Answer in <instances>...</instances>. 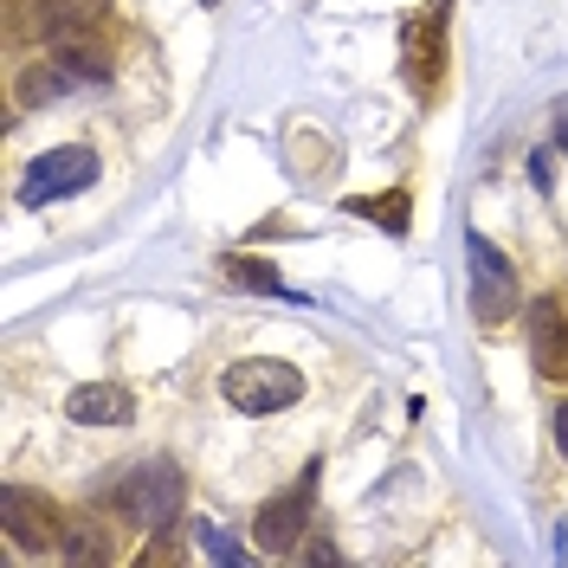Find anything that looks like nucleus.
Listing matches in <instances>:
<instances>
[{
    "label": "nucleus",
    "instance_id": "nucleus-5",
    "mask_svg": "<svg viewBox=\"0 0 568 568\" xmlns=\"http://www.w3.org/2000/svg\"><path fill=\"white\" fill-rule=\"evenodd\" d=\"M317 471V465H311ZM297 478L284 497H272L265 510H258V524H252V536H258V549H272V556H291L297 542H304V517H311V491H317V478Z\"/></svg>",
    "mask_w": 568,
    "mask_h": 568
},
{
    "label": "nucleus",
    "instance_id": "nucleus-6",
    "mask_svg": "<svg viewBox=\"0 0 568 568\" xmlns=\"http://www.w3.org/2000/svg\"><path fill=\"white\" fill-rule=\"evenodd\" d=\"M446 7L453 0H433L420 20L407 27V78L420 84L426 98L439 91V71H446Z\"/></svg>",
    "mask_w": 568,
    "mask_h": 568
},
{
    "label": "nucleus",
    "instance_id": "nucleus-16",
    "mask_svg": "<svg viewBox=\"0 0 568 568\" xmlns=\"http://www.w3.org/2000/svg\"><path fill=\"white\" fill-rule=\"evenodd\" d=\"M556 439H562V453H568V407L556 414Z\"/></svg>",
    "mask_w": 568,
    "mask_h": 568
},
{
    "label": "nucleus",
    "instance_id": "nucleus-4",
    "mask_svg": "<svg viewBox=\"0 0 568 568\" xmlns=\"http://www.w3.org/2000/svg\"><path fill=\"white\" fill-rule=\"evenodd\" d=\"M0 524H7V542H13V549H52V542H65L59 504L27 491V485H7V491H0Z\"/></svg>",
    "mask_w": 568,
    "mask_h": 568
},
{
    "label": "nucleus",
    "instance_id": "nucleus-1",
    "mask_svg": "<svg viewBox=\"0 0 568 568\" xmlns=\"http://www.w3.org/2000/svg\"><path fill=\"white\" fill-rule=\"evenodd\" d=\"M181 497H187V485H181L175 459H142V465L123 471V485H116V510H123L136 530H175Z\"/></svg>",
    "mask_w": 568,
    "mask_h": 568
},
{
    "label": "nucleus",
    "instance_id": "nucleus-10",
    "mask_svg": "<svg viewBox=\"0 0 568 568\" xmlns=\"http://www.w3.org/2000/svg\"><path fill=\"white\" fill-rule=\"evenodd\" d=\"M33 27L45 39H59V45H71V39H84L91 27H98V0H33Z\"/></svg>",
    "mask_w": 568,
    "mask_h": 568
},
{
    "label": "nucleus",
    "instance_id": "nucleus-14",
    "mask_svg": "<svg viewBox=\"0 0 568 568\" xmlns=\"http://www.w3.org/2000/svg\"><path fill=\"white\" fill-rule=\"evenodd\" d=\"M201 542H207V549H213V556H220V562H240V549H233L226 536L213 530V524H201Z\"/></svg>",
    "mask_w": 568,
    "mask_h": 568
},
{
    "label": "nucleus",
    "instance_id": "nucleus-2",
    "mask_svg": "<svg viewBox=\"0 0 568 568\" xmlns=\"http://www.w3.org/2000/svg\"><path fill=\"white\" fill-rule=\"evenodd\" d=\"M220 394L240 414H284L291 400H304V375L291 362H272V355H246L220 375Z\"/></svg>",
    "mask_w": 568,
    "mask_h": 568
},
{
    "label": "nucleus",
    "instance_id": "nucleus-9",
    "mask_svg": "<svg viewBox=\"0 0 568 568\" xmlns=\"http://www.w3.org/2000/svg\"><path fill=\"white\" fill-rule=\"evenodd\" d=\"M530 343H536V368L542 375H568V323L556 297H542L530 311Z\"/></svg>",
    "mask_w": 568,
    "mask_h": 568
},
{
    "label": "nucleus",
    "instance_id": "nucleus-17",
    "mask_svg": "<svg viewBox=\"0 0 568 568\" xmlns=\"http://www.w3.org/2000/svg\"><path fill=\"white\" fill-rule=\"evenodd\" d=\"M207 7H213V0H207Z\"/></svg>",
    "mask_w": 568,
    "mask_h": 568
},
{
    "label": "nucleus",
    "instance_id": "nucleus-11",
    "mask_svg": "<svg viewBox=\"0 0 568 568\" xmlns=\"http://www.w3.org/2000/svg\"><path fill=\"white\" fill-rule=\"evenodd\" d=\"M343 213H362V220H375V226H388V233H407V187H388V194H349Z\"/></svg>",
    "mask_w": 568,
    "mask_h": 568
},
{
    "label": "nucleus",
    "instance_id": "nucleus-8",
    "mask_svg": "<svg viewBox=\"0 0 568 568\" xmlns=\"http://www.w3.org/2000/svg\"><path fill=\"white\" fill-rule=\"evenodd\" d=\"M65 420L71 426H130L136 420V400H130V388H116V382H91V388H78L65 400Z\"/></svg>",
    "mask_w": 568,
    "mask_h": 568
},
{
    "label": "nucleus",
    "instance_id": "nucleus-7",
    "mask_svg": "<svg viewBox=\"0 0 568 568\" xmlns=\"http://www.w3.org/2000/svg\"><path fill=\"white\" fill-rule=\"evenodd\" d=\"M510 297H517V278H510L504 252H497L485 233H471V304H478V317H485V323H504Z\"/></svg>",
    "mask_w": 568,
    "mask_h": 568
},
{
    "label": "nucleus",
    "instance_id": "nucleus-3",
    "mask_svg": "<svg viewBox=\"0 0 568 568\" xmlns=\"http://www.w3.org/2000/svg\"><path fill=\"white\" fill-rule=\"evenodd\" d=\"M98 181V149H52L39 155L27 181H20V201L27 207H45V201H65V194H84Z\"/></svg>",
    "mask_w": 568,
    "mask_h": 568
},
{
    "label": "nucleus",
    "instance_id": "nucleus-15",
    "mask_svg": "<svg viewBox=\"0 0 568 568\" xmlns=\"http://www.w3.org/2000/svg\"><path fill=\"white\" fill-rule=\"evenodd\" d=\"M556 142L568 149V104H556Z\"/></svg>",
    "mask_w": 568,
    "mask_h": 568
},
{
    "label": "nucleus",
    "instance_id": "nucleus-12",
    "mask_svg": "<svg viewBox=\"0 0 568 568\" xmlns=\"http://www.w3.org/2000/svg\"><path fill=\"white\" fill-rule=\"evenodd\" d=\"M220 265H226V278H233V284H246V291H265V297H297V291H291V284H284L278 272L265 265V258H246V252H226Z\"/></svg>",
    "mask_w": 568,
    "mask_h": 568
},
{
    "label": "nucleus",
    "instance_id": "nucleus-13",
    "mask_svg": "<svg viewBox=\"0 0 568 568\" xmlns=\"http://www.w3.org/2000/svg\"><path fill=\"white\" fill-rule=\"evenodd\" d=\"M65 556L71 562H110L104 530H91V524H65Z\"/></svg>",
    "mask_w": 568,
    "mask_h": 568
}]
</instances>
